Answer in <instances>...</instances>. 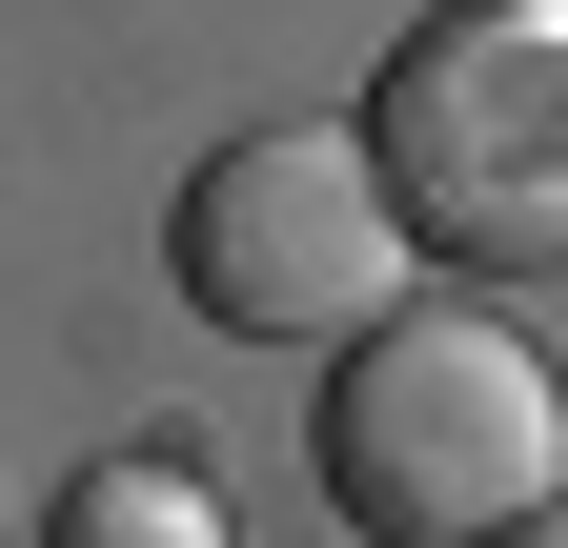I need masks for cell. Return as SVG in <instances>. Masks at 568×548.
<instances>
[{"instance_id":"1","label":"cell","mask_w":568,"mask_h":548,"mask_svg":"<svg viewBox=\"0 0 568 548\" xmlns=\"http://www.w3.org/2000/svg\"><path fill=\"white\" fill-rule=\"evenodd\" d=\"M305 467L366 548H467L568 488V366L487 305H386L325 346V406H305Z\"/></svg>"},{"instance_id":"2","label":"cell","mask_w":568,"mask_h":548,"mask_svg":"<svg viewBox=\"0 0 568 548\" xmlns=\"http://www.w3.org/2000/svg\"><path fill=\"white\" fill-rule=\"evenodd\" d=\"M366 163L426 264L548 285L568 264V0H426L366 82Z\"/></svg>"},{"instance_id":"3","label":"cell","mask_w":568,"mask_h":548,"mask_svg":"<svg viewBox=\"0 0 568 548\" xmlns=\"http://www.w3.org/2000/svg\"><path fill=\"white\" fill-rule=\"evenodd\" d=\"M163 264H183V305L224 325V346H345V325L406 305L426 244H406V203L366 163V122H244V143L183 183Z\"/></svg>"},{"instance_id":"4","label":"cell","mask_w":568,"mask_h":548,"mask_svg":"<svg viewBox=\"0 0 568 548\" xmlns=\"http://www.w3.org/2000/svg\"><path fill=\"white\" fill-rule=\"evenodd\" d=\"M41 548H224V508H203V467L122 447V467H82V488H61V528H41Z\"/></svg>"},{"instance_id":"5","label":"cell","mask_w":568,"mask_h":548,"mask_svg":"<svg viewBox=\"0 0 568 548\" xmlns=\"http://www.w3.org/2000/svg\"><path fill=\"white\" fill-rule=\"evenodd\" d=\"M467 548H568V488H548V508H508V528H467Z\"/></svg>"}]
</instances>
